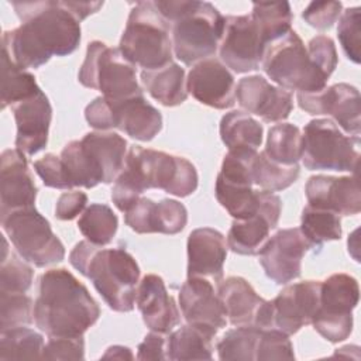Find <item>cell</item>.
<instances>
[{"instance_id": "cell-4", "label": "cell", "mask_w": 361, "mask_h": 361, "mask_svg": "<svg viewBox=\"0 0 361 361\" xmlns=\"http://www.w3.org/2000/svg\"><path fill=\"white\" fill-rule=\"evenodd\" d=\"M71 265L89 278L110 309H134L140 267L124 248H102L90 241H79L69 254Z\"/></svg>"}, {"instance_id": "cell-49", "label": "cell", "mask_w": 361, "mask_h": 361, "mask_svg": "<svg viewBox=\"0 0 361 361\" xmlns=\"http://www.w3.org/2000/svg\"><path fill=\"white\" fill-rule=\"evenodd\" d=\"M154 209L155 202L141 196L127 212H124V221L138 234L154 233Z\"/></svg>"}, {"instance_id": "cell-27", "label": "cell", "mask_w": 361, "mask_h": 361, "mask_svg": "<svg viewBox=\"0 0 361 361\" xmlns=\"http://www.w3.org/2000/svg\"><path fill=\"white\" fill-rule=\"evenodd\" d=\"M80 141L94 158L103 175V183L116 180L126 161L127 141L113 131H92Z\"/></svg>"}, {"instance_id": "cell-8", "label": "cell", "mask_w": 361, "mask_h": 361, "mask_svg": "<svg viewBox=\"0 0 361 361\" xmlns=\"http://www.w3.org/2000/svg\"><path fill=\"white\" fill-rule=\"evenodd\" d=\"M360 137L343 134L329 118L310 120L302 134V162L309 171L357 173Z\"/></svg>"}, {"instance_id": "cell-54", "label": "cell", "mask_w": 361, "mask_h": 361, "mask_svg": "<svg viewBox=\"0 0 361 361\" xmlns=\"http://www.w3.org/2000/svg\"><path fill=\"white\" fill-rule=\"evenodd\" d=\"M103 358H118V360H133V353L130 348L123 345H111L102 355Z\"/></svg>"}, {"instance_id": "cell-52", "label": "cell", "mask_w": 361, "mask_h": 361, "mask_svg": "<svg viewBox=\"0 0 361 361\" xmlns=\"http://www.w3.org/2000/svg\"><path fill=\"white\" fill-rule=\"evenodd\" d=\"M166 338L162 333H148L138 345L137 360H166Z\"/></svg>"}, {"instance_id": "cell-6", "label": "cell", "mask_w": 361, "mask_h": 361, "mask_svg": "<svg viewBox=\"0 0 361 361\" xmlns=\"http://www.w3.org/2000/svg\"><path fill=\"white\" fill-rule=\"evenodd\" d=\"M168 21L154 1H138L130 11L118 49L123 56L142 71L162 68L172 62V38Z\"/></svg>"}, {"instance_id": "cell-19", "label": "cell", "mask_w": 361, "mask_h": 361, "mask_svg": "<svg viewBox=\"0 0 361 361\" xmlns=\"http://www.w3.org/2000/svg\"><path fill=\"white\" fill-rule=\"evenodd\" d=\"M186 89L199 103L224 110L235 103V82L228 68L216 58L195 63L186 79Z\"/></svg>"}, {"instance_id": "cell-24", "label": "cell", "mask_w": 361, "mask_h": 361, "mask_svg": "<svg viewBox=\"0 0 361 361\" xmlns=\"http://www.w3.org/2000/svg\"><path fill=\"white\" fill-rule=\"evenodd\" d=\"M310 206L323 207L338 216H353L361 210V193L357 173L354 176H310L305 188Z\"/></svg>"}, {"instance_id": "cell-37", "label": "cell", "mask_w": 361, "mask_h": 361, "mask_svg": "<svg viewBox=\"0 0 361 361\" xmlns=\"http://www.w3.org/2000/svg\"><path fill=\"white\" fill-rule=\"evenodd\" d=\"M61 159L69 180L71 189L75 186L90 189L102 182V176L96 169V166L93 165L80 140H73L68 142L62 148Z\"/></svg>"}, {"instance_id": "cell-13", "label": "cell", "mask_w": 361, "mask_h": 361, "mask_svg": "<svg viewBox=\"0 0 361 361\" xmlns=\"http://www.w3.org/2000/svg\"><path fill=\"white\" fill-rule=\"evenodd\" d=\"M255 155L257 151L250 149L228 151L217 175L216 199L234 219H247L261 210L262 190H254L251 179Z\"/></svg>"}, {"instance_id": "cell-53", "label": "cell", "mask_w": 361, "mask_h": 361, "mask_svg": "<svg viewBox=\"0 0 361 361\" xmlns=\"http://www.w3.org/2000/svg\"><path fill=\"white\" fill-rule=\"evenodd\" d=\"M63 6L73 14V17L80 23L93 13H97L103 7V1H62Z\"/></svg>"}, {"instance_id": "cell-47", "label": "cell", "mask_w": 361, "mask_h": 361, "mask_svg": "<svg viewBox=\"0 0 361 361\" xmlns=\"http://www.w3.org/2000/svg\"><path fill=\"white\" fill-rule=\"evenodd\" d=\"M340 1H312L302 13V18L316 30L331 28L341 14Z\"/></svg>"}, {"instance_id": "cell-32", "label": "cell", "mask_w": 361, "mask_h": 361, "mask_svg": "<svg viewBox=\"0 0 361 361\" xmlns=\"http://www.w3.org/2000/svg\"><path fill=\"white\" fill-rule=\"evenodd\" d=\"M299 228L312 248H320L327 241L341 238L340 216L323 207L305 206Z\"/></svg>"}, {"instance_id": "cell-1", "label": "cell", "mask_w": 361, "mask_h": 361, "mask_svg": "<svg viewBox=\"0 0 361 361\" xmlns=\"http://www.w3.org/2000/svg\"><path fill=\"white\" fill-rule=\"evenodd\" d=\"M21 25L3 34V54L21 69L66 56L80 42V24L62 1H11Z\"/></svg>"}, {"instance_id": "cell-36", "label": "cell", "mask_w": 361, "mask_h": 361, "mask_svg": "<svg viewBox=\"0 0 361 361\" xmlns=\"http://www.w3.org/2000/svg\"><path fill=\"white\" fill-rule=\"evenodd\" d=\"M78 227L87 241L103 247L113 241L117 233L118 219L110 206L92 203L79 217Z\"/></svg>"}, {"instance_id": "cell-31", "label": "cell", "mask_w": 361, "mask_h": 361, "mask_svg": "<svg viewBox=\"0 0 361 361\" xmlns=\"http://www.w3.org/2000/svg\"><path fill=\"white\" fill-rule=\"evenodd\" d=\"M262 126L248 113H226L220 121V138L228 151H257L262 142Z\"/></svg>"}, {"instance_id": "cell-50", "label": "cell", "mask_w": 361, "mask_h": 361, "mask_svg": "<svg viewBox=\"0 0 361 361\" xmlns=\"http://www.w3.org/2000/svg\"><path fill=\"white\" fill-rule=\"evenodd\" d=\"M307 52L312 61L330 76L338 62L334 41L327 35H316L307 44Z\"/></svg>"}, {"instance_id": "cell-11", "label": "cell", "mask_w": 361, "mask_h": 361, "mask_svg": "<svg viewBox=\"0 0 361 361\" xmlns=\"http://www.w3.org/2000/svg\"><path fill=\"white\" fill-rule=\"evenodd\" d=\"M1 217L3 231L18 255L38 268L61 262L65 247L52 231L49 221L35 206L13 210Z\"/></svg>"}, {"instance_id": "cell-38", "label": "cell", "mask_w": 361, "mask_h": 361, "mask_svg": "<svg viewBox=\"0 0 361 361\" xmlns=\"http://www.w3.org/2000/svg\"><path fill=\"white\" fill-rule=\"evenodd\" d=\"M264 152L282 165H293L302 157V131L290 123L275 124L269 128Z\"/></svg>"}, {"instance_id": "cell-48", "label": "cell", "mask_w": 361, "mask_h": 361, "mask_svg": "<svg viewBox=\"0 0 361 361\" xmlns=\"http://www.w3.org/2000/svg\"><path fill=\"white\" fill-rule=\"evenodd\" d=\"M34 169L42 179L44 185L55 189H71L61 157L55 154H45L34 162Z\"/></svg>"}, {"instance_id": "cell-14", "label": "cell", "mask_w": 361, "mask_h": 361, "mask_svg": "<svg viewBox=\"0 0 361 361\" xmlns=\"http://www.w3.org/2000/svg\"><path fill=\"white\" fill-rule=\"evenodd\" d=\"M265 44L251 16L224 17V30L219 54L227 68L237 73L259 68Z\"/></svg>"}, {"instance_id": "cell-23", "label": "cell", "mask_w": 361, "mask_h": 361, "mask_svg": "<svg viewBox=\"0 0 361 361\" xmlns=\"http://www.w3.org/2000/svg\"><path fill=\"white\" fill-rule=\"evenodd\" d=\"M17 134L16 147L25 155H34L48 144L52 107L42 90L11 106Z\"/></svg>"}, {"instance_id": "cell-40", "label": "cell", "mask_w": 361, "mask_h": 361, "mask_svg": "<svg viewBox=\"0 0 361 361\" xmlns=\"http://www.w3.org/2000/svg\"><path fill=\"white\" fill-rule=\"evenodd\" d=\"M259 330L255 326H235V329L226 331L217 343L219 358L223 361H255Z\"/></svg>"}, {"instance_id": "cell-43", "label": "cell", "mask_w": 361, "mask_h": 361, "mask_svg": "<svg viewBox=\"0 0 361 361\" xmlns=\"http://www.w3.org/2000/svg\"><path fill=\"white\" fill-rule=\"evenodd\" d=\"M293 345L289 336L275 327L259 330L255 361H274V360H293Z\"/></svg>"}, {"instance_id": "cell-42", "label": "cell", "mask_w": 361, "mask_h": 361, "mask_svg": "<svg viewBox=\"0 0 361 361\" xmlns=\"http://www.w3.org/2000/svg\"><path fill=\"white\" fill-rule=\"evenodd\" d=\"M34 306L25 293L0 292V327L1 330L27 326L32 322Z\"/></svg>"}, {"instance_id": "cell-44", "label": "cell", "mask_w": 361, "mask_h": 361, "mask_svg": "<svg viewBox=\"0 0 361 361\" xmlns=\"http://www.w3.org/2000/svg\"><path fill=\"white\" fill-rule=\"evenodd\" d=\"M188 223L186 207L175 199H162L155 202L154 233L178 234Z\"/></svg>"}, {"instance_id": "cell-25", "label": "cell", "mask_w": 361, "mask_h": 361, "mask_svg": "<svg viewBox=\"0 0 361 361\" xmlns=\"http://www.w3.org/2000/svg\"><path fill=\"white\" fill-rule=\"evenodd\" d=\"M135 303L144 323L152 331L168 334L180 322L173 298L168 293L162 278L155 274H148L141 279Z\"/></svg>"}, {"instance_id": "cell-2", "label": "cell", "mask_w": 361, "mask_h": 361, "mask_svg": "<svg viewBox=\"0 0 361 361\" xmlns=\"http://www.w3.org/2000/svg\"><path fill=\"white\" fill-rule=\"evenodd\" d=\"M197 172L183 157L133 145L121 172L114 180L111 200L120 212H127L147 189H162L186 197L197 189Z\"/></svg>"}, {"instance_id": "cell-17", "label": "cell", "mask_w": 361, "mask_h": 361, "mask_svg": "<svg viewBox=\"0 0 361 361\" xmlns=\"http://www.w3.org/2000/svg\"><path fill=\"white\" fill-rule=\"evenodd\" d=\"M310 248L300 228H282L267 241L259 264L269 279L286 285L300 276L302 258Z\"/></svg>"}, {"instance_id": "cell-16", "label": "cell", "mask_w": 361, "mask_h": 361, "mask_svg": "<svg viewBox=\"0 0 361 361\" xmlns=\"http://www.w3.org/2000/svg\"><path fill=\"white\" fill-rule=\"evenodd\" d=\"M227 322L233 326L272 327V302L261 298L241 276H230L217 283Z\"/></svg>"}, {"instance_id": "cell-35", "label": "cell", "mask_w": 361, "mask_h": 361, "mask_svg": "<svg viewBox=\"0 0 361 361\" xmlns=\"http://www.w3.org/2000/svg\"><path fill=\"white\" fill-rule=\"evenodd\" d=\"M299 173L298 164L282 165L268 158L264 151L257 152L251 164L252 183L267 192H278L289 188L299 178Z\"/></svg>"}, {"instance_id": "cell-3", "label": "cell", "mask_w": 361, "mask_h": 361, "mask_svg": "<svg viewBox=\"0 0 361 361\" xmlns=\"http://www.w3.org/2000/svg\"><path fill=\"white\" fill-rule=\"evenodd\" d=\"M99 316L97 302L68 269L54 268L39 276L34 322L48 337L83 336Z\"/></svg>"}, {"instance_id": "cell-29", "label": "cell", "mask_w": 361, "mask_h": 361, "mask_svg": "<svg viewBox=\"0 0 361 361\" xmlns=\"http://www.w3.org/2000/svg\"><path fill=\"white\" fill-rule=\"evenodd\" d=\"M275 226L261 213L234 219L227 234V247L240 255H259Z\"/></svg>"}, {"instance_id": "cell-39", "label": "cell", "mask_w": 361, "mask_h": 361, "mask_svg": "<svg viewBox=\"0 0 361 361\" xmlns=\"http://www.w3.org/2000/svg\"><path fill=\"white\" fill-rule=\"evenodd\" d=\"M39 90L34 75L14 65L7 55H1V109L11 107Z\"/></svg>"}, {"instance_id": "cell-22", "label": "cell", "mask_w": 361, "mask_h": 361, "mask_svg": "<svg viewBox=\"0 0 361 361\" xmlns=\"http://www.w3.org/2000/svg\"><path fill=\"white\" fill-rule=\"evenodd\" d=\"M37 192L25 154L17 148L4 149L0 157V216L34 206Z\"/></svg>"}, {"instance_id": "cell-18", "label": "cell", "mask_w": 361, "mask_h": 361, "mask_svg": "<svg viewBox=\"0 0 361 361\" xmlns=\"http://www.w3.org/2000/svg\"><path fill=\"white\" fill-rule=\"evenodd\" d=\"M320 282L303 281L285 286L272 302V327L292 336L312 323L319 306Z\"/></svg>"}, {"instance_id": "cell-12", "label": "cell", "mask_w": 361, "mask_h": 361, "mask_svg": "<svg viewBox=\"0 0 361 361\" xmlns=\"http://www.w3.org/2000/svg\"><path fill=\"white\" fill-rule=\"evenodd\" d=\"M360 288L354 276L333 274L320 282L319 306L312 319L314 330L327 341L338 343L353 331V310L358 305Z\"/></svg>"}, {"instance_id": "cell-34", "label": "cell", "mask_w": 361, "mask_h": 361, "mask_svg": "<svg viewBox=\"0 0 361 361\" xmlns=\"http://www.w3.org/2000/svg\"><path fill=\"white\" fill-rule=\"evenodd\" d=\"M251 18L257 25L265 47L292 30V11L288 1L252 3Z\"/></svg>"}, {"instance_id": "cell-45", "label": "cell", "mask_w": 361, "mask_h": 361, "mask_svg": "<svg viewBox=\"0 0 361 361\" xmlns=\"http://www.w3.org/2000/svg\"><path fill=\"white\" fill-rule=\"evenodd\" d=\"M360 21H361V8L351 7L343 13L337 27V37L341 44V48L345 56L354 63H360V56H361Z\"/></svg>"}, {"instance_id": "cell-21", "label": "cell", "mask_w": 361, "mask_h": 361, "mask_svg": "<svg viewBox=\"0 0 361 361\" xmlns=\"http://www.w3.org/2000/svg\"><path fill=\"white\" fill-rule=\"evenodd\" d=\"M179 305L188 324L197 326L213 334L227 324L223 303L212 281L200 276H188L179 292Z\"/></svg>"}, {"instance_id": "cell-15", "label": "cell", "mask_w": 361, "mask_h": 361, "mask_svg": "<svg viewBox=\"0 0 361 361\" xmlns=\"http://www.w3.org/2000/svg\"><path fill=\"white\" fill-rule=\"evenodd\" d=\"M299 107L309 114H327L350 135L360 137L361 99L357 87L348 83L326 86L317 93H298Z\"/></svg>"}, {"instance_id": "cell-9", "label": "cell", "mask_w": 361, "mask_h": 361, "mask_svg": "<svg viewBox=\"0 0 361 361\" xmlns=\"http://www.w3.org/2000/svg\"><path fill=\"white\" fill-rule=\"evenodd\" d=\"M85 118L99 131L117 128L138 141H151L162 130L161 111L145 100L144 93L121 100L99 96L86 106Z\"/></svg>"}, {"instance_id": "cell-28", "label": "cell", "mask_w": 361, "mask_h": 361, "mask_svg": "<svg viewBox=\"0 0 361 361\" xmlns=\"http://www.w3.org/2000/svg\"><path fill=\"white\" fill-rule=\"evenodd\" d=\"M141 82L147 92L166 107L179 106L188 97L185 71L175 62L158 69L142 71Z\"/></svg>"}, {"instance_id": "cell-5", "label": "cell", "mask_w": 361, "mask_h": 361, "mask_svg": "<svg viewBox=\"0 0 361 361\" xmlns=\"http://www.w3.org/2000/svg\"><path fill=\"white\" fill-rule=\"evenodd\" d=\"M157 10L171 27L175 56L185 65L212 58L224 30V17L207 1L158 0Z\"/></svg>"}, {"instance_id": "cell-30", "label": "cell", "mask_w": 361, "mask_h": 361, "mask_svg": "<svg viewBox=\"0 0 361 361\" xmlns=\"http://www.w3.org/2000/svg\"><path fill=\"white\" fill-rule=\"evenodd\" d=\"M214 336L197 326H180L166 338V360H212Z\"/></svg>"}, {"instance_id": "cell-26", "label": "cell", "mask_w": 361, "mask_h": 361, "mask_svg": "<svg viewBox=\"0 0 361 361\" xmlns=\"http://www.w3.org/2000/svg\"><path fill=\"white\" fill-rule=\"evenodd\" d=\"M224 235L212 227L195 228L188 237V276L220 282L227 257Z\"/></svg>"}, {"instance_id": "cell-7", "label": "cell", "mask_w": 361, "mask_h": 361, "mask_svg": "<svg viewBox=\"0 0 361 361\" xmlns=\"http://www.w3.org/2000/svg\"><path fill=\"white\" fill-rule=\"evenodd\" d=\"M261 65L267 76L279 87L298 93H317L326 87L330 78L312 61L307 48L293 30L265 47Z\"/></svg>"}, {"instance_id": "cell-41", "label": "cell", "mask_w": 361, "mask_h": 361, "mask_svg": "<svg viewBox=\"0 0 361 361\" xmlns=\"http://www.w3.org/2000/svg\"><path fill=\"white\" fill-rule=\"evenodd\" d=\"M32 268L17 254L11 252L7 240L3 238V254L0 268V292L25 293L32 283Z\"/></svg>"}, {"instance_id": "cell-51", "label": "cell", "mask_w": 361, "mask_h": 361, "mask_svg": "<svg viewBox=\"0 0 361 361\" xmlns=\"http://www.w3.org/2000/svg\"><path fill=\"white\" fill-rule=\"evenodd\" d=\"M87 203V195L80 190L62 193L55 204V216L59 220H73L79 216Z\"/></svg>"}, {"instance_id": "cell-10", "label": "cell", "mask_w": 361, "mask_h": 361, "mask_svg": "<svg viewBox=\"0 0 361 361\" xmlns=\"http://www.w3.org/2000/svg\"><path fill=\"white\" fill-rule=\"evenodd\" d=\"M78 79L85 87L100 90L109 100L142 94L135 66L123 56L118 48H111L102 41H92L87 45Z\"/></svg>"}, {"instance_id": "cell-20", "label": "cell", "mask_w": 361, "mask_h": 361, "mask_svg": "<svg viewBox=\"0 0 361 361\" xmlns=\"http://www.w3.org/2000/svg\"><path fill=\"white\" fill-rule=\"evenodd\" d=\"M238 104L250 114L267 123L282 121L293 109V96L289 90L272 86L264 76L252 75L240 79L235 86Z\"/></svg>"}, {"instance_id": "cell-33", "label": "cell", "mask_w": 361, "mask_h": 361, "mask_svg": "<svg viewBox=\"0 0 361 361\" xmlns=\"http://www.w3.org/2000/svg\"><path fill=\"white\" fill-rule=\"evenodd\" d=\"M44 337L35 330L17 326L0 333V360H38L44 353Z\"/></svg>"}, {"instance_id": "cell-46", "label": "cell", "mask_w": 361, "mask_h": 361, "mask_svg": "<svg viewBox=\"0 0 361 361\" xmlns=\"http://www.w3.org/2000/svg\"><path fill=\"white\" fill-rule=\"evenodd\" d=\"M44 360H83L85 340L76 337H49L42 353Z\"/></svg>"}]
</instances>
